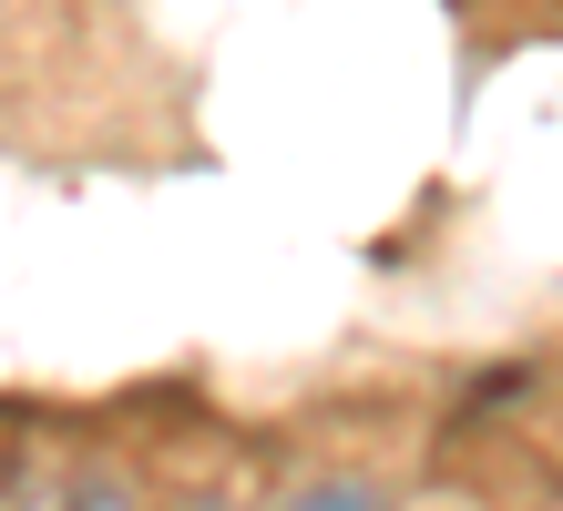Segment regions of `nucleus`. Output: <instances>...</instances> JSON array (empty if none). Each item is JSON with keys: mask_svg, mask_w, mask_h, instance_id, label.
<instances>
[{"mask_svg": "<svg viewBox=\"0 0 563 511\" xmlns=\"http://www.w3.org/2000/svg\"><path fill=\"white\" fill-rule=\"evenodd\" d=\"M287 511H379V491H369V481H349V470H339V481H308V491H297Z\"/></svg>", "mask_w": 563, "mask_h": 511, "instance_id": "1", "label": "nucleus"}, {"mask_svg": "<svg viewBox=\"0 0 563 511\" xmlns=\"http://www.w3.org/2000/svg\"><path fill=\"white\" fill-rule=\"evenodd\" d=\"M62 511H134V501H123L113 481H73V501H62Z\"/></svg>", "mask_w": 563, "mask_h": 511, "instance_id": "2", "label": "nucleus"}, {"mask_svg": "<svg viewBox=\"0 0 563 511\" xmlns=\"http://www.w3.org/2000/svg\"><path fill=\"white\" fill-rule=\"evenodd\" d=\"M195 511H225V501H195Z\"/></svg>", "mask_w": 563, "mask_h": 511, "instance_id": "3", "label": "nucleus"}]
</instances>
